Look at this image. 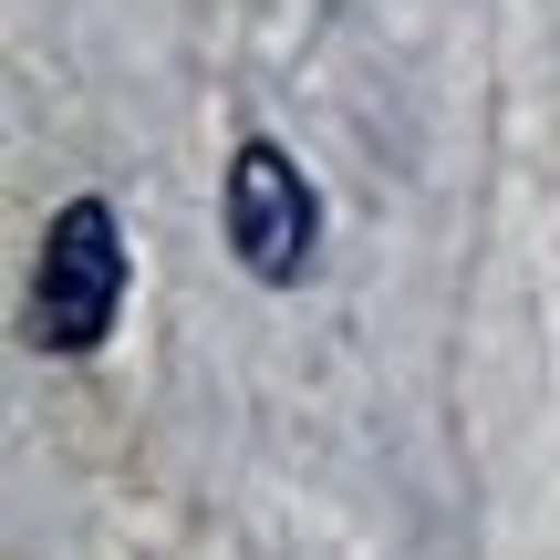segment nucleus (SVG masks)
I'll return each mask as SVG.
<instances>
[{"mask_svg":"<svg viewBox=\"0 0 560 560\" xmlns=\"http://www.w3.org/2000/svg\"><path fill=\"white\" fill-rule=\"evenodd\" d=\"M115 301H125V229L104 198H73L42 240V291H32V322L52 353H94L115 332Z\"/></svg>","mask_w":560,"mask_h":560,"instance_id":"1","label":"nucleus"},{"mask_svg":"<svg viewBox=\"0 0 560 560\" xmlns=\"http://www.w3.org/2000/svg\"><path fill=\"white\" fill-rule=\"evenodd\" d=\"M312 187H301V166L280 156V145H240V166H229V249H240L249 280H301L312 260Z\"/></svg>","mask_w":560,"mask_h":560,"instance_id":"2","label":"nucleus"}]
</instances>
